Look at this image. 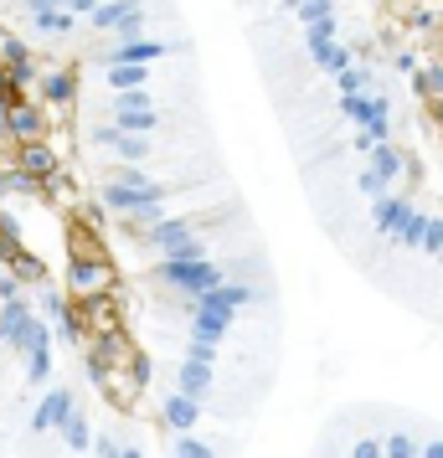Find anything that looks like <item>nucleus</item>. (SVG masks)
Wrapping results in <instances>:
<instances>
[{"mask_svg": "<svg viewBox=\"0 0 443 458\" xmlns=\"http://www.w3.org/2000/svg\"><path fill=\"white\" fill-rule=\"evenodd\" d=\"M104 284H108L104 263H83V268H72V289H78V293H98Z\"/></svg>", "mask_w": 443, "mask_h": 458, "instance_id": "f257e3e1", "label": "nucleus"}, {"mask_svg": "<svg viewBox=\"0 0 443 458\" xmlns=\"http://www.w3.org/2000/svg\"><path fill=\"white\" fill-rule=\"evenodd\" d=\"M57 433H63V443H67V448H78V454H83V448H93V433H88V422H83L78 412L67 417Z\"/></svg>", "mask_w": 443, "mask_h": 458, "instance_id": "f03ea898", "label": "nucleus"}, {"mask_svg": "<svg viewBox=\"0 0 443 458\" xmlns=\"http://www.w3.org/2000/svg\"><path fill=\"white\" fill-rule=\"evenodd\" d=\"M166 417H170V422H175V428H196V402H191V396H181V392H175V396H170V402H166Z\"/></svg>", "mask_w": 443, "mask_h": 458, "instance_id": "7ed1b4c3", "label": "nucleus"}, {"mask_svg": "<svg viewBox=\"0 0 443 458\" xmlns=\"http://www.w3.org/2000/svg\"><path fill=\"white\" fill-rule=\"evenodd\" d=\"M418 454H422V448L407 433H392L387 443H381V458H418Z\"/></svg>", "mask_w": 443, "mask_h": 458, "instance_id": "20e7f679", "label": "nucleus"}, {"mask_svg": "<svg viewBox=\"0 0 443 458\" xmlns=\"http://www.w3.org/2000/svg\"><path fill=\"white\" fill-rule=\"evenodd\" d=\"M351 458H381V443L377 437H361L356 448H351Z\"/></svg>", "mask_w": 443, "mask_h": 458, "instance_id": "39448f33", "label": "nucleus"}, {"mask_svg": "<svg viewBox=\"0 0 443 458\" xmlns=\"http://www.w3.org/2000/svg\"><path fill=\"white\" fill-rule=\"evenodd\" d=\"M175 458H211V448L207 443H196V437H186V443H181V454Z\"/></svg>", "mask_w": 443, "mask_h": 458, "instance_id": "423d86ee", "label": "nucleus"}, {"mask_svg": "<svg viewBox=\"0 0 443 458\" xmlns=\"http://www.w3.org/2000/svg\"><path fill=\"white\" fill-rule=\"evenodd\" d=\"M422 458H443V443H428V448H422Z\"/></svg>", "mask_w": 443, "mask_h": 458, "instance_id": "0eeeda50", "label": "nucleus"}]
</instances>
